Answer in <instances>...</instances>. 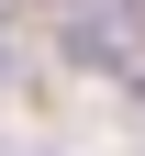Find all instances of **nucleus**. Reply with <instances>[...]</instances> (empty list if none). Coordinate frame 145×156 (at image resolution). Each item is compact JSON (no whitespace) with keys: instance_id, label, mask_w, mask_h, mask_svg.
<instances>
[{"instance_id":"obj_1","label":"nucleus","mask_w":145,"mask_h":156,"mask_svg":"<svg viewBox=\"0 0 145 156\" xmlns=\"http://www.w3.org/2000/svg\"><path fill=\"white\" fill-rule=\"evenodd\" d=\"M11 78H23V56H11V34H0V89H11Z\"/></svg>"},{"instance_id":"obj_2","label":"nucleus","mask_w":145,"mask_h":156,"mask_svg":"<svg viewBox=\"0 0 145 156\" xmlns=\"http://www.w3.org/2000/svg\"><path fill=\"white\" fill-rule=\"evenodd\" d=\"M0 156H67V145H0Z\"/></svg>"}]
</instances>
